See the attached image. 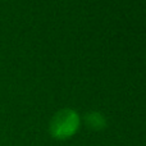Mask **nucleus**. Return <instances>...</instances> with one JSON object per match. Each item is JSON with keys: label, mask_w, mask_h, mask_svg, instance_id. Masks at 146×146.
<instances>
[{"label": "nucleus", "mask_w": 146, "mask_h": 146, "mask_svg": "<svg viewBox=\"0 0 146 146\" xmlns=\"http://www.w3.org/2000/svg\"><path fill=\"white\" fill-rule=\"evenodd\" d=\"M81 122L80 114L74 109L63 108L51 117L49 122V133L59 141L69 140L80 131Z\"/></svg>", "instance_id": "nucleus-1"}, {"label": "nucleus", "mask_w": 146, "mask_h": 146, "mask_svg": "<svg viewBox=\"0 0 146 146\" xmlns=\"http://www.w3.org/2000/svg\"><path fill=\"white\" fill-rule=\"evenodd\" d=\"M83 122L92 131H103L108 126L105 115L103 113H100V111H95V110L86 114L85 118H83Z\"/></svg>", "instance_id": "nucleus-2"}]
</instances>
